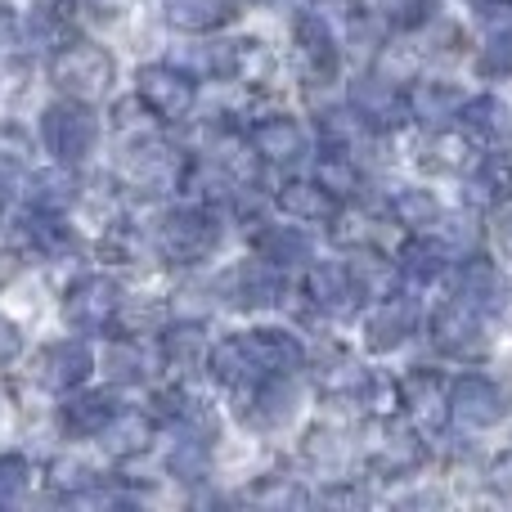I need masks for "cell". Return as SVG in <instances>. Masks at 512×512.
I'll return each mask as SVG.
<instances>
[{"label": "cell", "mask_w": 512, "mask_h": 512, "mask_svg": "<svg viewBox=\"0 0 512 512\" xmlns=\"http://www.w3.org/2000/svg\"><path fill=\"white\" fill-rule=\"evenodd\" d=\"M256 252L279 270H288V265H306L315 256V243H310L306 225H270V230L256 234Z\"/></svg>", "instance_id": "cell-37"}, {"label": "cell", "mask_w": 512, "mask_h": 512, "mask_svg": "<svg viewBox=\"0 0 512 512\" xmlns=\"http://www.w3.org/2000/svg\"><path fill=\"white\" fill-rule=\"evenodd\" d=\"M351 459H355V445H351V436H346L342 427L319 423V427H310L306 441H301V463H306L315 477H324V481H346Z\"/></svg>", "instance_id": "cell-30"}, {"label": "cell", "mask_w": 512, "mask_h": 512, "mask_svg": "<svg viewBox=\"0 0 512 512\" xmlns=\"http://www.w3.org/2000/svg\"><path fill=\"white\" fill-rule=\"evenodd\" d=\"M122 283L113 279V274L104 270H86L77 274V279L63 288L59 297V319L68 333L77 337H99L108 333V328H117V315H122Z\"/></svg>", "instance_id": "cell-5"}, {"label": "cell", "mask_w": 512, "mask_h": 512, "mask_svg": "<svg viewBox=\"0 0 512 512\" xmlns=\"http://www.w3.org/2000/svg\"><path fill=\"white\" fill-rule=\"evenodd\" d=\"M243 342H248L252 360H256V373H297L301 364H306V346H301V337L292 333V328H265L256 324L243 333Z\"/></svg>", "instance_id": "cell-27"}, {"label": "cell", "mask_w": 512, "mask_h": 512, "mask_svg": "<svg viewBox=\"0 0 512 512\" xmlns=\"http://www.w3.org/2000/svg\"><path fill=\"white\" fill-rule=\"evenodd\" d=\"M153 441H158V418L144 414V409H122V414H117L113 423L99 432L104 454H108V459H117V463L144 459V454L153 450Z\"/></svg>", "instance_id": "cell-26"}, {"label": "cell", "mask_w": 512, "mask_h": 512, "mask_svg": "<svg viewBox=\"0 0 512 512\" xmlns=\"http://www.w3.org/2000/svg\"><path fill=\"white\" fill-rule=\"evenodd\" d=\"M400 414L423 432H445L450 427V378L436 369H409L400 378Z\"/></svg>", "instance_id": "cell-15"}, {"label": "cell", "mask_w": 512, "mask_h": 512, "mask_svg": "<svg viewBox=\"0 0 512 512\" xmlns=\"http://www.w3.org/2000/svg\"><path fill=\"white\" fill-rule=\"evenodd\" d=\"M301 297L315 315L333 319V324H346L364 310V297L355 288V274L346 265V256H310L306 274H301Z\"/></svg>", "instance_id": "cell-8"}, {"label": "cell", "mask_w": 512, "mask_h": 512, "mask_svg": "<svg viewBox=\"0 0 512 512\" xmlns=\"http://www.w3.org/2000/svg\"><path fill=\"white\" fill-rule=\"evenodd\" d=\"M135 104L158 126H180L198 108V77L176 63H144L135 68Z\"/></svg>", "instance_id": "cell-7"}, {"label": "cell", "mask_w": 512, "mask_h": 512, "mask_svg": "<svg viewBox=\"0 0 512 512\" xmlns=\"http://www.w3.org/2000/svg\"><path fill=\"white\" fill-rule=\"evenodd\" d=\"M95 252H99V261L104 265H140L144 256H149V239H144L131 221H117V225H108V230L99 234Z\"/></svg>", "instance_id": "cell-42"}, {"label": "cell", "mask_w": 512, "mask_h": 512, "mask_svg": "<svg viewBox=\"0 0 512 512\" xmlns=\"http://www.w3.org/2000/svg\"><path fill=\"white\" fill-rule=\"evenodd\" d=\"M490 486H495V490H504V495H508V490H512V454H499V459L495 463H490Z\"/></svg>", "instance_id": "cell-49"}, {"label": "cell", "mask_w": 512, "mask_h": 512, "mask_svg": "<svg viewBox=\"0 0 512 512\" xmlns=\"http://www.w3.org/2000/svg\"><path fill=\"white\" fill-rule=\"evenodd\" d=\"M77 203H81L77 167H59V162H50V167H41V171L27 176V207H32V212L68 216Z\"/></svg>", "instance_id": "cell-32"}, {"label": "cell", "mask_w": 512, "mask_h": 512, "mask_svg": "<svg viewBox=\"0 0 512 512\" xmlns=\"http://www.w3.org/2000/svg\"><path fill=\"white\" fill-rule=\"evenodd\" d=\"M221 216L212 212L207 203H189V207H171V212H162L158 221H153V252H158V261L176 265V270H194V265L212 261L216 252H221Z\"/></svg>", "instance_id": "cell-2"}, {"label": "cell", "mask_w": 512, "mask_h": 512, "mask_svg": "<svg viewBox=\"0 0 512 512\" xmlns=\"http://www.w3.org/2000/svg\"><path fill=\"white\" fill-rule=\"evenodd\" d=\"M207 373H212L225 391H243V387H252V382L261 378V373H256L252 351H248V342H243V333L221 337V342L207 351Z\"/></svg>", "instance_id": "cell-35"}, {"label": "cell", "mask_w": 512, "mask_h": 512, "mask_svg": "<svg viewBox=\"0 0 512 512\" xmlns=\"http://www.w3.org/2000/svg\"><path fill=\"white\" fill-rule=\"evenodd\" d=\"M346 108L378 135H391L414 122V117H409V86L387 77V72H378V77H373V72L355 77L351 86H346Z\"/></svg>", "instance_id": "cell-9"}, {"label": "cell", "mask_w": 512, "mask_h": 512, "mask_svg": "<svg viewBox=\"0 0 512 512\" xmlns=\"http://www.w3.org/2000/svg\"><path fill=\"white\" fill-rule=\"evenodd\" d=\"M243 391H248L243 418H248V427H256V432H279V427H288L297 418L301 391L292 373H265V378H256Z\"/></svg>", "instance_id": "cell-16"}, {"label": "cell", "mask_w": 512, "mask_h": 512, "mask_svg": "<svg viewBox=\"0 0 512 512\" xmlns=\"http://www.w3.org/2000/svg\"><path fill=\"white\" fill-rule=\"evenodd\" d=\"M167 477L185 481V486L212 481V445L194 441V436H180V441L167 450Z\"/></svg>", "instance_id": "cell-41"}, {"label": "cell", "mask_w": 512, "mask_h": 512, "mask_svg": "<svg viewBox=\"0 0 512 512\" xmlns=\"http://www.w3.org/2000/svg\"><path fill=\"white\" fill-rule=\"evenodd\" d=\"M315 180L337 198V203H351V198H360V189H364V171L355 167V158L351 153H333V149H324L315 158Z\"/></svg>", "instance_id": "cell-39"}, {"label": "cell", "mask_w": 512, "mask_h": 512, "mask_svg": "<svg viewBox=\"0 0 512 512\" xmlns=\"http://www.w3.org/2000/svg\"><path fill=\"white\" fill-rule=\"evenodd\" d=\"M23 355V328L9 315H0V364H14Z\"/></svg>", "instance_id": "cell-48"}, {"label": "cell", "mask_w": 512, "mask_h": 512, "mask_svg": "<svg viewBox=\"0 0 512 512\" xmlns=\"http://www.w3.org/2000/svg\"><path fill=\"white\" fill-rule=\"evenodd\" d=\"M90 373H95V351H90L86 337H54L36 351L32 364L36 387L50 391V396H68V391L86 387Z\"/></svg>", "instance_id": "cell-10"}, {"label": "cell", "mask_w": 512, "mask_h": 512, "mask_svg": "<svg viewBox=\"0 0 512 512\" xmlns=\"http://www.w3.org/2000/svg\"><path fill=\"white\" fill-rule=\"evenodd\" d=\"M72 5H81V9H99V5H108V0H72Z\"/></svg>", "instance_id": "cell-52"}, {"label": "cell", "mask_w": 512, "mask_h": 512, "mask_svg": "<svg viewBox=\"0 0 512 512\" xmlns=\"http://www.w3.org/2000/svg\"><path fill=\"white\" fill-rule=\"evenodd\" d=\"M243 499L256 508H306L310 490L301 486L297 477H288V472H265V477H256L252 486L243 490Z\"/></svg>", "instance_id": "cell-40"}, {"label": "cell", "mask_w": 512, "mask_h": 512, "mask_svg": "<svg viewBox=\"0 0 512 512\" xmlns=\"http://www.w3.org/2000/svg\"><path fill=\"white\" fill-rule=\"evenodd\" d=\"M207 351H212V337H207L203 319H171V324L158 328V355L167 369L176 373L207 369Z\"/></svg>", "instance_id": "cell-24"}, {"label": "cell", "mask_w": 512, "mask_h": 512, "mask_svg": "<svg viewBox=\"0 0 512 512\" xmlns=\"http://www.w3.org/2000/svg\"><path fill=\"white\" fill-rule=\"evenodd\" d=\"M463 99L454 95L445 81H414L409 86V117L414 122H423L427 131H441L445 122L454 117V108H459Z\"/></svg>", "instance_id": "cell-38"}, {"label": "cell", "mask_w": 512, "mask_h": 512, "mask_svg": "<svg viewBox=\"0 0 512 512\" xmlns=\"http://www.w3.org/2000/svg\"><path fill=\"white\" fill-rule=\"evenodd\" d=\"M18 252H32V256H45V261H63V256H72L81 248L77 234H72V225L63 221V216L54 212H32L23 221V234L14 239Z\"/></svg>", "instance_id": "cell-34"}, {"label": "cell", "mask_w": 512, "mask_h": 512, "mask_svg": "<svg viewBox=\"0 0 512 512\" xmlns=\"http://www.w3.org/2000/svg\"><path fill=\"white\" fill-rule=\"evenodd\" d=\"M373 14H378L391 32H423L436 18V0H378Z\"/></svg>", "instance_id": "cell-44"}, {"label": "cell", "mask_w": 512, "mask_h": 512, "mask_svg": "<svg viewBox=\"0 0 512 512\" xmlns=\"http://www.w3.org/2000/svg\"><path fill=\"white\" fill-rule=\"evenodd\" d=\"M122 414V405H117V391L113 387H95V391H68V400L59 405V432L68 436V441H99V432H104L113 418Z\"/></svg>", "instance_id": "cell-21"}, {"label": "cell", "mask_w": 512, "mask_h": 512, "mask_svg": "<svg viewBox=\"0 0 512 512\" xmlns=\"http://www.w3.org/2000/svg\"><path fill=\"white\" fill-rule=\"evenodd\" d=\"M432 346L450 360H481L486 355V315L463 306L459 297L432 310Z\"/></svg>", "instance_id": "cell-13"}, {"label": "cell", "mask_w": 512, "mask_h": 512, "mask_svg": "<svg viewBox=\"0 0 512 512\" xmlns=\"http://www.w3.org/2000/svg\"><path fill=\"white\" fill-rule=\"evenodd\" d=\"M364 382H369V369H360V364H355L351 355H342V360H333L328 369H319V391H324V396L360 400Z\"/></svg>", "instance_id": "cell-45"}, {"label": "cell", "mask_w": 512, "mask_h": 512, "mask_svg": "<svg viewBox=\"0 0 512 512\" xmlns=\"http://www.w3.org/2000/svg\"><path fill=\"white\" fill-rule=\"evenodd\" d=\"M418 319H423V310H418V301L405 297V292H396V297H387V301H373V310L364 315V351L369 355L400 351V346L418 333Z\"/></svg>", "instance_id": "cell-17"}, {"label": "cell", "mask_w": 512, "mask_h": 512, "mask_svg": "<svg viewBox=\"0 0 512 512\" xmlns=\"http://www.w3.org/2000/svg\"><path fill=\"white\" fill-rule=\"evenodd\" d=\"M239 18V0H162V23L185 36H212Z\"/></svg>", "instance_id": "cell-25"}, {"label": "cell", "mask_w": 512, "mask_h": 512, "mask_svg": "<svg viewBox=\"0 0 512 512\" xmlns=\"http://www.w3.org/2000/svg\"><path fill=\"white\" fill-rule=\"evenodd\" d=\"M27 162H32V135L18 122H0V180L27 171Z\"/></svg>", "instance_id": "cell-46"}, {"label": "cell", "mask_w": 512, "mask_h": 512, "mask_svg": "<svg viewBox=\"0 0 512 512\" xmlns=\"http://www.w3.org/2000/svg\"><path fill=\"white\" fill-rule=\"evenodd\" d=\"M400 270H405V283H436L450 274V265L459 261L454 256V248L441 239V234L432 230H414L405 239V248H400Z\"/></svg>", "instance_id": "cell-31"}, {"label": "cell", "mask_w": 512, "mask_h": 512, "mask_svg": "<svg viewBox=\"0 0 512 512\" xmlns=\"http://www.w3.org/2000/svg\"><path fill=\"white\" fill-rule=\"evenodd\" d=\"M508 414V391L486 373H459L450 382V423L468 432H490Z\"/></svg>", "instance_id": "cell-11"}, {"label": "cell", "mask_w": 512, "mask_h": 512, "mask_svg": "<svg viewBox=\"0 0 512 512\" xmlns=\"http://www.w3.org/2000/svg\"><path fill=\"white\" fill-rule=\"evenodd\" d=\"M5 212H9V194H5V180H0V225H5Z\"/></svg>", "instance_id": "cell-51"}, {"label": "cell", "mask_w": 512, "mask_h": 512, "mask_svg": "<svg viewBox=\"0 0 512 512\" xmlns=\"http://www.w3.org/2000/svg\"><path fill=\"white\" fill-rule=\"evenodd\" d=\"M221 292H225V301L239 306V310H270V306L283 301V270L256 252V256L239 261L230 274H225Z\"/></svg>", "instance_id": "cell-18"}, {"label": "cell", "mask_w": 512, "mask_h": 512, "mask_svg": "<svg viewBox=\"0 0 512 512\" xmlns=\"http://www.w3.org/2000/svg\"><path fill=\"white\" fill-rule=\"evenodd\" d=\"M454 126L468 135V144L490 149V144H504L512 135V113L504 108V99L472 95V99H463V104L454 108Z\"/></svg>", "instance_id": "cell-29"}, {"label": "cell", "mask_w": 512, "mask_h": 512, "mask_svg": "<svg viewBox=\"0 0 512 512\" xmlns=\"http://www.w3.org/2000/svg\"><path fill=\"white\" fill-rule=\"evenodd\" d=\"M477 68L486 77H508L512 72V5H481V50Z\"/></svg>", "instance_id": "cell-33"}, {"label": "cell", "mask_w": 512, "mask_h": 512, "mask_svg": "<svg viewBox=\"0 0 512 512\" xmlns=\"http://www.w3.org/2000/svg\"><path fill=\"white\" fill-rule=\"evenodd\" d=\"M346 265L355 274V288L364 301H387L396 292H405V270L400 261H391L378 243H364V248H346Z\"/></svg>", "instance_id": "cell-23"}, {"label": "cell", "mask_w": 512, "mask_h": 512, "mask_svg": "<svg viewBox=\"0 0 512 512\" xmlns=\"http://www.w3.org/2000/svg\"><path fill=\"white\" fill-rule=\"evenodd\" d=\"M387 216L400 225V230H436L441 225V198L423 185H400L387 194Z\"/></svg>", "instance_id": "cell-36"}, {"label": "cell", "mask_w": 512, "mask_h": 512, "mask_svg": "<svg viewBox=\"0 0 512 512\" xmlns=\"http://www.w3.org/2000/svg\"><path fill=\"white\" fill-rule=\"evenodd\" d=\"M32 486V463L23 454H0V508L5 504H18Z\"/></svg>", "instance_id": "cell-47"}, {"label": "cell", "mask_w": 512, "mask_h": 512, "mask_svg": "<svg viewBox=\"0 0 512 512\" xmlns=\"http://www.w3.org/2000/svg\"><path fill=\"white\" fill-rule=\"evenodd\" d=\"M292 41H297L301 68L315 81H333L342 68V41H337V27L324 9H301L292 18Z\"/></svg>", "instance_id": "cell-14"}, {"label": "cell", "mask_w": 512, "mask_h": 512, "mask_svg": "<svg viewBox=\"0 0 512 512\" xmlns=\"http://www.w3.org/2000/svg\"><path fill=\"white\" fill-rule=\"evenodd\" d=\"M99 144V117L95 104H81V99H54L41 108V149L50 153V162L59 167H81V162L95 153Z\"/></svg>", "instance_id": "cell-6"}, {"label": "cell", "mask_w": 512, "mask_h": 512, "mask_svg": "<svg viewBox=\"0 0 512 512\" xmlns=\"http://www.w3.org/2000/svg\"><path fill=\"white\" fill-rule=\"evenodd\" d=\"M499 243L512 252V216H508V221H499Z\"/></svg>", "instance_id": "cell-50"}, {"label": "cell", "mask_w": 512, "mask_h": 512, "mask_svg": "<svg viewBox=\"0 0 512 512\" xmlns=\"http://www.w3.org/2000/svg\"><path fill=\"white\" fill-rule=\"evenodd\" d=\"M189 167L194 162H189L185 149H176L162 135H140V140L126 144L122 162H117V185L140 203H162V198L185 189Z\"/></svg>", "instance_id": "cell-1"}, {"label": "cell", "mask_w": 512, "mask_h": 512, "mask_svg": "<svg viewBox=\"0 0 512 512\" xmlns=\"http://www.w3.org/2000/svg\"><path fill=\"white\" fill-rule=\"evenodd\" d=\"M508 198H512V153H504L499 144H490V149L468 167V176H463V203H468L472 212L486 216V212L508 207Z\"/></svg>", "instance_id": "cell-20"}, {"label": "cell", "mask_w": 512, "mask_h": 512, "mask_svg": "<svg viewBox=\"0 0 512 512\" xmlns=\"http://www.w3.org/2000/svg\"><path fill=\"white\" fill-rule=\"evenodd\" d=\"M99 472H95V463H86V459H77V454H59V459H50V490L59 499H72V495H81V490H90V486H99Z\"/></svg>", "instance_id": "cell-43"}, {"label": "cell", "mask_w": 512, "mask_h": 512, "mask_svg": "<svg viewBox=\"0 0 512 512\" xmlns=\"http://www.w3.org/2000/svg\"><path fill=\"white\" fill-rule=\"evenodd\" d=\"M274 207H279V216H288V221H297V225H333L337 212H342V203H337L315 176L283 180V185L274 189Z\"/></svg>", "instance_id": "cell-22"}, {"label": "cell", "mask_w": 512, "mask_h": 512, "mask_svg": "<svg viewBox=\"0 0 512 512\" xmlns=\"http://www.w3.org/2000/svg\"><path fill=\"white\" fill-rule=\"evenodd\" d=\"M450 279H454V297H459L463 306L481 310V315H499L512 297V283H508L504 265L481 256V252L459 256V261L450 265Z\"/></svg>", "instance_id": "cell-12"}, {"label": "cell", "mask_w": 512, "mask_h": 512, "mask_svg": "<svg viewBox=\"0 0 512 512\" xmlns=\"http://www.w3.org/2000/svg\"><path fill=\"white\" fill-rule=\"evenodd\" d=\"M104 364L117 387H144V382H153V373L162 369V355H158V342L149 346L140 333H122V337H113Z\"/></svg>", "instance_id": "cell-28"}, {"label": "cell", "mask_w": 512, "mask_h": 512, "mask_svg": "<svg viewBox=\"0 0 512 512\" xmlns=\"http://www.w3.org/2000/svg\"><path fill=\"white\" fill-rule=\"evenodd\" d=\"M248 144L265 167H292V162H301L310 149L306 126L292 113H261L248 126Z\"/></svg>", "instance_id": "cell-19"}, {"label": "cell", "mask_w": 512, "mask_h": 512, "mask_svg": "<svg viewBox=\"0 0 512 512\" xmlns=\"http://www.w3.org/2000/svg\"><path fill=\"white\" fill-rule=\"evenodd\" d=\"M360 459L369 463V472H373V477H382V481H405V477H414V472L427 463L423 427H414L409 418H400V414L373 418V423L364 427Z\"/></svg>", "instance_id": "cell-4"}, {"label": "cell", "mask_w": 512, "mask_h": 512, "mask_svg": "<svg viewBox=\"0 0 512 512\" xmlns=\"http://www.w3.org/2000/svg\"><path fill=\"white\" fill-rule=\"evenodd\" d=\"M45 72H50V86L59 90V95L81 99V104H99L117 81V59H113V50L99 41H63L59 50L50 54Z\"/></svg>", "instance_id": "cell-3"}]
</instances>
